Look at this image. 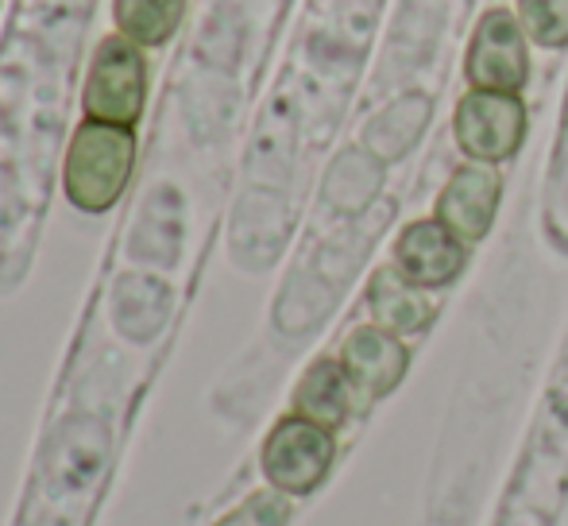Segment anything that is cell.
Here are the masks:
<instances>
[{"label": "cell", "instance_id": "obj_11", "mask_svg": "<svg viewBox=\"0 0 568 526\" xmlns=\"http://www.w3.org/2000/svg\"><path fill=\"white\" fill-rule=\"evenodd\" d=\"M120 36L140 47H163L186 16V0H113Z\"/></svg>", "mask_w": 568, "mask_h": 526}, {"label": "cell", "instance_id": "obj_4", "mask_svg": "<svg viewBox=\"0 0 568 526\" xmlns=\"http://www.w3.org/2000/svg\"><path fill=\"white\" fill-rule=\"evenodd\" d=\"M456 143L476 163H507L526 140V105L518 93L471 90L453 117Z\"/></svg>", "mask_w": 568, "mask_h": 526}, {"label": "cell", "instance_id": "obj_1", "mask_svg": "<svg viewBox=\"0 0 568 526\" xmlns=\"http://www.w3.org/2000/svg\"><path fill=\"white\" fill-rule=\"evenodd\" d=\"M135 166V135L120 124L90 121L74 132L67 151V198L85 213H105L120 202Z\"/></svg>", "mask_w": 568, "mask_h": 526}, {"label": "cell", "instance_id": "obj_9", "mask_svg": "<svg viewBox=\"0 0 568 526\" xmlns=\"http://www.w3.org/2000/svg\"><path fill=\"white\" fill-rule=\"evenodd\" d=\"M367 306H372L375 325H383L395 337L422 333L434 322V302L426 286L410 283L398 267H379L367 283Z\"/></svg>", "mask_w": 568, "mask_h": 526}, {"label": "cell", "instance_id": "obj_3", "mask_svg": "<svg viewBox=\"0 0 568 526\" xmlns=\"http://www.w3.org/2000/svg\"><path fill=\"white\" fill-rule=\"evenodd\" d=\"M333 457H337L333 429L317 426L302 414L283 418L263 442V473H267L271 488L283 496H310L329 476Z\"/></svg>", "mask_w": 568, "mask_h": 526}, {"label": "cell", "instance_id": "obj_13", "mask_svg": "<svg viewBox=\"0 0 568 526\" xmlns=\"http://www.w3.org/2000/svg\"><path fill=\"white\" fill-rule=\"evenodd\" d=\"M286 519H291V504L283 499V492H260L221 526H283Z\"/></svg>", "mask_w": 568, "mask_h": 526}, {"label": "cell", "instance_id": "obj_7", "mask_svg": "<svg viewBox=\"0 0 568 526\" xmlns=\"http://www.w3.org/2000/svg\"><path fill=\"white\" fill-rule=\"evenodd\" d=\"M464 263H468V244L445 229L442 221H414L398 233L395 241V267L403 271L410 283L437 291L460 279Z\"/></svg>", "mask_w": 568, "mask_h": 526}, {"label": "cell", "instance_id": "obj_5", "mask_svg": "<svg viewBox=\"0 0 568 526\" xmlns=\"http://www.w3.org/2000/svg\"><path fill=\"white\" fill-rule=\"evenodd\" d=\"M464 74H468L471 90L523 93V85L530 82V54H526V31L515 12L491 8L479 16L468 59H464Z\"/></svg>", "mask_w": 568, "mask_h": 526}, {"label": "cell", "instance_id": "obj_6", "mask_svg": "<svg viewBox=\"0 0 568 526\" xmlns=\"http://www.w3.org/2000/svg\"><path fill=\"white\" fill-rule=\"evenodd\" d=\"M503 198V179L491 163H468L460 171H453V179L445 182L442 198H437V221L445 229H453L464 244H476L487 236L495 221V210H499Z\"/></svg>", "mask_w": 568, "mask_h": 526}, {"label": "cell", "instance_id": "obj_8", "mask_svg": "<svg viewBox=\"0 0 568 526\" xmlns=\"http://www.w3.org/2000/svg\"><path fill=\"white\" fill-rule=\"evenodd\" d=\"M341 364L348 368L359 395L383 398L403 384L406 368H410V353H406L403 337L387 333L383 325H359V330H352L348 341H344Z\"/></svg>", "mask_w": 568, "mask_h": 526}, {"label": "cell", "instance_id": "obj_10", "mask_svg": "<svg viewBox=\"0 0 568 526\" xmlns=\"http://www.w3.org/2000/svg\"><path fill=\"white\" fill-rule=\"evenodd\" d=\"M367 398L359 395V387L352 384L348 368L341 361H317L310 364V372L302 376L298 392H294V411L302 418L317 422L325 429H341L352 418L356 406H364Z\"/></svg>", "mask_w": 568, "mask_h": 526}, {"label": "cell", "instance_id": "obj_12", "mask_svg": "<svg viewBox=\"0 0 568 526\" xmlns=\"http://www.w3.org/2000/svg\"><path fill=\"white\" fill-rule=\"evenodd\" d=\"M518 23L538 47L568 43V0H518Z\"/></svg>", "mask_w": 568, "mask_h": 526}, {"label": "cell", "instance_id": "obj_2", "mask_svg": "<svg viewBox=\"0 0 568 526\" xmlns=\"http://www.w3.org/2000/svg\"><path fill=\"white\" fill-rule=\"evenodd\" d=\"M148 101V59L143 47L128 36H109L93 54L90 78H85V117L90 121L132 129L143 117Z\"/></svg>", "mask_w": 568, "mask_h": 526}]
</instances>
